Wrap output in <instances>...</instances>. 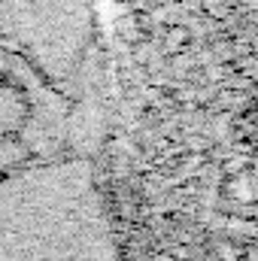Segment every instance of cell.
Wrapping results in <instances>:
<instances>
[{"label": "cell", "mask_w": 258, "mask_h": 261, "mask_svg": "<svg viewBox=\"0 0 258 261\" xmlns=\"http://www.w3.org/2000/svg\"><path fill=\"white\" fill-rule=\"evenodd\" d=\"M0 261H116L113 225L85 164H43L0 182Z\"/></svg>", "instance_id": "6da1fadb"}, {"label": "cell", "mask_w": 258, "mask_h": 261, "mask_svg": "<svg viewBox=\"0 0 258 261\" xmlns=\"http://www.w3.org/2000/svg\"><path fill=\"white\" fill-rule=\"evenodd\" d=\"M91 40V0H0V46L67 79Z\"/></svg>", "instance_id": "7a4b0ae2"}]
</instances>
